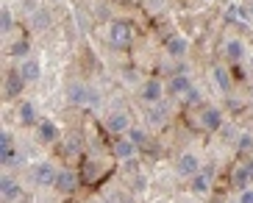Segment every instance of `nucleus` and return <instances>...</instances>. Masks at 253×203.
Returning a JSON list of instances; mask_svg holds the SVG:
<instances>
[{
    "instance_id": "4",
    "label": "nucleus",
    "mask_w": 253,
    "mask_h": 203,
    "mask_svg": "<svg viewBox=\"0 0 253 203\" xmlns=\"http://www.w3.org/2000/svg\"><path fill=\"white\" fill-rule=\"evenodd\" d=\"M56 178H59V167L53 164V162H37V164L31 167V181L39 189H53L56 187Z\"/></svg>"
},
{
    "instance_id": "27",
    "label": "nucleus",
    "mask_w": 253,
    "mask_h": 203,
    "mask_svg": "<svg viewBox=\"0 0 253 203\" xmlns=\"http://www.w3.org/2000/svg\"><path fill=\"white\" fill-rule=\"evenodd\" d=\"M237 151L239 153H253V134H251V131L237 134Z\"/></svg>"
},
{
    "instance_id": "9",
    "label": "nucleus",
    "mask_w": 253,
    "mask_h": 203,
    "mask_svg": "<svg viewBox=\"0 0 253 203\" xmlns=\"http://www.w3.org/2000/svg\"><path fill=\"white\" fill-rule=\"evenodd\" d=\"M25 86H28V81L20 76V70H8L6 78H3V98L6 100H20L23 92H25Z\"/></svg>"
},
{
    "instance_id": "29",
    "label": "nucleus",
    "mask_w": 253,
    "mask_h": 203,
    "mask_svg": "<svg viewBox=\"0 0 253 203\" xmlns=\"http://www.w3.org/2000/svg\"><path fill=\"white\" fill-rule=\"evenodd\" d=\"M14 145H17L14 134H11L8 128H3V131H0V151H6V148H14Z\"/></svg>"
},
{
    "instance_id": "18",
    "label": "nucleus",
    "mask_w": 253,
    "mask_h": 203,
    "mask_svg": "<svg viewBox=\"0 0 253 203\" xmlns=\"http://www.w3.org/2000/svg\"><path fill=\"white\" fill-rule=\"evenodd\" d=\"M211 83H214L217 92L228 95V92L234 89V76H231V70L225 67V64H214V67H211Z\"/></svg>"
},
{
    "instance_id": "21",
    "label": "nucleus",
    "mask_w": 253,
    "mask_h": 203,
    "mask_svg": "<svg viewBox=\"0 0 253 203\" xmlns=\"http://www.w3.org/2000/svg\"><path fill=\"white\" fill-rule=\"evenodd\" d=\"M225 17H228L234 25H251L253 23V14H251V8L242 6V3H231L228 8H225Z\"/></svg>"
},
{
    "instance_id": "19",
    "label": "nucleus",
    "mask_w": 253,
    "mask_h": 203,
    "mask_svg": "<svg viewBox=\"0 0 253 203\" xmlns=\"http://www.w3.org/2000/svg\"><path fill=\"white\" fill-rule=\"evenodd\" d=\"M189 189H192V195H198V198L211 195V173H209V170L195 173L192 178H189Z\"/></svg>"
},
{
    "instance_id": "26",
    "label": "nucleus",
    "mask_w": 253,
    "mask_h": 203,
    "mask_svg": "<svg viewBox=\"0 0 253 203\" xmlns=\"http://www.w3.org/2000/svg\"><path fill=\"white\" fill-rule=\"evenodd\" d=\"M181 103H184L186 109H195V106H201V103H203V92L198 89V86H192V89H189L184 98H181Z\"/></svg>"
},
{
    "instance_id": "16",
    "label": "nucleus",
    "mask_w": 253,
    "mask_h": 203,
    "mask_svg": "<svg viewBox=\"0 0 253 203\" xmlns=\"http://www.w3.org/2000/svg\"><path fill=\"white\" fill-rule=\"evenodd\" d=\"M139 151H142V148H139V145H134L128 136H117V142L112 145L114 159H117V162H123V164H126V162H136Z\"/></svg>"
},
{
    "instance_id": "12",
    "label": "nucleus",
    "mask_w": 253,
    "mask_h": 203,
    "mask_svg": "<svg viewBox=\"0 0 253 203\" xmlns=\"http://www.w3.org/2000/svg\"><path fill=\"white\" fill-rule=\"evenodd\" d=\"M170 106H167V100H162V103H153L145 109V125L148 128H164L167 122H170Z\"/></svg>"
},
{
    "instance_id": "33",
    "label": "nucleus",
    "mask_w": 253,
    "mask_h": 203,
    "mask_svg": "<svg viewBox=\"0 0 253 203\" xmlns=\"http://www.w3.org/2000/svg\"><path fill=\"white\" fill-rule=\"evenodd\" d=\"M228 203H239V201H237V198H234V201H228Z\"/></svg>"
},
{
    "instance_id": "28",
    "label": "nucleus",
    "mask_w": 253,
    "mask_h": 203,
    "mask_svg": "<svg viewBox=\"0 0 253 203\" xmlns=\"http://www.w3.org/2000/svg\"><path fill=\"white\" fill-rule=\"evenodd\" d=\"M0 31H3L6 37L14 31V14H11V8H3V11H0Z\"/></svg>"
},
{
    "instance_id": "31",
    "label": "nucleus",
    "mask_w": 253,
    "mask_h": 203,
    "mask_svg": "<svg viewBox=\"0 0 253 203\" xmlns=\"http://www.w3.org/2000/svg\"><path fill=\"white\" fill-rule=\"evenodd\" d=\"M237 201L239 203H253V187H245L237 192Z\"/></svg>"
},
{
    "instance_id": "3",
    "label": "nucleus",
    "mask_w": 253,
    "mask_h": 203,
    "mask_svg": "<svg viewBox=\"0 0 253 203\" xmlns=\"http://www.w3.org/2000/svg\"><path fill=\"white\" fill-rule=\"evenodd\" d=\"M198 125L206 131V134H217L225 128V114L220 106H201L198 112Z\"/></svg>"
},
{
    "instance_id": "20",
    "label": "nucleus",
    "mask_w": 253,
    "mask_h": 203,
    "mask_svg": "<svg viewBox=\"0 0 253 203\" xmlns=\"http://www.w3.org/2000/svg\"><path fill=\"white\" fill-rule=\"evenodd\" d=\"M17 122H20V125H37L39 122L34 100H20V103H17Z\"/></svg>"
},
{
    "instance_id": "25",
    "label": "nucleus",
    "mask_w": 253,
    "mask_h": 203,
    "mask_svg": "<svg viewBox=\"0 0 253 203\" xmlns=\"http://www.w3.org/2000/svg\"><path fill=\"white\" fill-rule=\"evenodd\" d=\"M31 25L37 31H47L53 25V20H50V14H47V8H37L34 14H31Z\"/></svg>"
},
{
    "instance_id": "7",
    "label": "nucleus",
    "mask_w": 253,
    "mask_h": 203,
    "mask_svg": "<svg viewBox=\"0 0 253 203\" xmlns=\"http://www.w3.org/2000/svg\"><path fill=\"white\" fill-rule=\"evenodd\" d=\"M131 125H134V117H131L128 112H123V109L106 114V120H103V128L114 136H126L128 131H131Z\"/></svg>"
},
{
    "instance_id": "5",
    "label": "nucleus",
    "mask_w": 253,
    "mask_h": 203,
    "mask_svg": "<svg viewBox=\"0 0 253 203\" xmlns=\"http://www.w3.org/2000/svg\"><path fill=\"white\" fill-rule=\"evenodd\" d=\"M175 175H178V178H192L195 173H201L203 170V162H201V156H198V153L195 151H184V153H178V159H175Z\"/></svg>"
},
{
    "instance_id": "13",
    "label": "nucleus",
    "mask_w": 253,
    "mask_h": 203,
    "mask_svg": "<svg viewBox=\"0 0 253 203\" xmlns=\"http://www.w3.org/2000/svg\"><path fill=\"white\" fill-rule=\"evenodd\" d=\"M0 195H3V203H17L23 198V184H20V178L11 175V170H6L0 178Z\"/></svg>"
},
{
    "instance_id": "30",
    "label": "nucleus",
    "mask_w": 253,
    "mask_h": 203,
    "mask_svg": "<svg viewBox=\"0 0 253 203\" xmlns=\"http://www.w3.org/2000/svg\"><path fill=\"white\" fill-rule=\"evenodd\" d=\"M123 81H126L128 86H134V83H142V78H139L136 70H126V73H123Z\"/></svg>"
},
{
    "instance_id": "10",
    "label": "nucleus",
    "mask_w": 253,
    "mask_h": 203,
    "mask_svg": "<svg viewBox=\"0 0 253 203\" xmlns=\"http://www.w3.org/2000/svg\"><path fill=\"white\" fill-rule=\"evenodd\" d=\"M34 131H37V142L39 145H56L61 139V128L56 125L53 120H47V117H39V122L34 125Z\"/></svg>"
},
{
    "instance_id": "23",
    "label": "nucleus",
    "mask_w": 253,
    "mask_h": 203,
    "mask_svg": "<svg viewBox=\"0 0 253 203\" xmlns=\"http://www.w3.org/2000/svg\"><path fill=\"white\" fill-rule=\"evenodd\" d=\"M8 56H11V59H28L31 56V42L25 37H20V39H14V42H11V47H8Z\"/></svg>"
},
{
    "instance_id": "32",
    "label": "nucleus",
    "mask_w": 253,
    "mask_h": 203,
    "mask_svg": "<svg viewBox=\"0 0 253 203\" xmlns=\"http://www.w3.org/2000/svg\"><path fill=\"white\" fill-rule=\"evenodd\" d=\"M78 151H81V139H78V136H70V139H67V153H70V156H75Z\"/></svg>"
},
{
    "instance_id": "14",
    "label": "nucleus",
    "mask_w": 253,
    "mask_h": 203,
    "mask_svg": "<svg viewBox=\"0 0 253 203\" xmlns=\"http://www.w3.org/2000/svg\"><path fill=\"white\" fill-rule=\"evenodd\" d=\"M223 56H225V61H231V64H242L245 56H248L245 39H242V37H228L223 42Z\"/></svg>"
},
{
    "instance_id": "34",
    "label": "nucleus",
    "mask_w": 253,
    "mask_h": 203,
    "mask_svg": "<svg viewBox=\"0 0 253 203\" xmlns=\"http://www.w3.org/2000/svg\"><path fill=\"white\" fill-rule=\"evenodd\" d=\"M251 14H253V3H251Z\"/></svg>"
},
{
    "instance_id": "6",
    "label": "nucleus",
    "mask_w": 253,
    "mask_h": 203,
    "mask_svg": "<svg viewBox=\"0 0 253 203\" xmlns=\"http://www.w3.org/2000/svg\"><path fill=\"white\" fill-rule=\"evenodd\" d=\"M67 100L70 106H78V109H86V106H95L97 103V95L86 86L84 81H73L67 86Z\"/></svg>"
},
{
    "instance_id": "17",
    "label": "nucleus",
    "mask_w": 253,
    "mask_h": 203,
    "mask_svg": "<svg viewBox=\"0 0 253 203\" xmlns=\"http://www.w3.org/2000/svg\"><path fill=\"white\" fill-rule=\"evenodd\" d=\"M192 86L195 83H192V78L186 76V73H172L170 81H167V95H170L172 100H181Z\"/></svg>"
},
{
    "instance_id": "24",
    "label": "nucleus",
    "mask_w": 253,
    "mask_h": 203,
    "mask_svg": "<svg viewBox=\"0 0 253 203\" xmlns=\"http://www.w3.org/2000/svg\"><path fill=\"white\" fill-rule=\"evenodd\" d=\"M128 139H131V142L134 145H139V148H145V145H150V128H142V125H131V131H128Z\"/></svg>"
},
{
    "instance_id": "15",
    "label": "nucleus",
    "mask_w": 253,
    "mask_h": 203,
    "mask_svg": "<svg viewBox=\"0 0 253 203\" xmlns=\"http://www.w3.org/2000/svg\"><path fill=\"white\" fill-rule=\"evenodd\" d=\"M17 70H20V76H23L28 83H39L42 76H45V64H42V59H37V56L23 59L20 64H17Z\"/></svg>"
},
{
    "instance_id": "8",
    "label": "nucleus",
    "mask_w": 253,
    "mask_h": 203,
    "mask_svg": "<svg viewBox=\"0 0 253 203\" xmlns=\"http://www.w3.org/2000/svg\"><path fill=\"white\" fill-rule=\"evenodd\" d=\"M78 187H81V175H78V170H73V167H59V178H56V192L59 195H73V192H78Z\"/></svg>"
},
{
    "instance_id": "1",
    "label": "nucleus",
    "mask_w": 253,
    "mask_h": 203,
    "mask_svg": "<svg viewBox=\"0 0 253 203\" xmlns=\"http://www.w3.org/2000/svg\"><path fill=\"white\" fill-rule=\"evenodd\" d=\"M134 25L128 23V20H114L109 23L106 28V39H109V45L117 47V50H128V47L134 45Z\"/></svg>"
},
{
    "instance_id": "22",
    "label": "nucleus",
    "mask_w": 253,
    "mask_h": 203,
    "mask_svg": "<svg viewBox=\"0 0 253 203\" xmlns=\"http://www.w3.org/2000/svg\"><path fill=\"white\" fill-rule=\"evenodd\" d=\"M0 164H3V170H14V167L23 164V153L14 148H6V151H0Z\"/></svg>"
},
{
    "instance_id": "11",
    "label": "nucleus",
    "mask_w": 253,
    "mask_h": 203,
    "mask_svg": "<svg viewBox=\"0 0 253 203\" xmlns=\"http://www.w3.org/2000/svg\"><path fill=\"white\" fill-rule=\"evenodd\" d=\"M189 39L184 37V34H172V37H167L164 39V53H167V59H172V61H181V59H186L189 56Z\"/></svg>"
},
{
    "instance_id": "2",
    "label": "nucleus",
    "mask_w": 253,
    "mask_h": 203,
    "mask_svg": "<svg viewBox=\"0 0 253 203\" xmlns=\"http://www.w3.org/2000/svg\"><path fill=\"white\" fill-rule=\"evenodd\" d=\"M164 98H167V83H164L162 78L150 76V78H145V81L139 83V100H142L145 106L162 103Z\"/></svg>"
}]
</instances>
